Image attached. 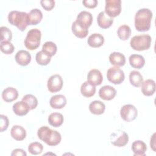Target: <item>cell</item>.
I'll use <instances>...</instances> for the list:
<instances>
[{"mask_svg":"<svg viewBox=\"0 0 156 156\" xmlns=\"http://www.w3.org/2000/svg\"><path fill=\"white\" fill-rule=\"evenodd\" d=\"M18 92L13 87H8L4 89L2 92V98L7 102H10L18 98Z\"/></svg>","mask_w":156,"mask_h":156,"instance_id":"cell-18","label":"cell"},{"mask_svg":"<svg viewBox=\"0 0 156 156\" xmlns=\"http://www.w3.org/2000/svg\"><path fill=\"white\" fill-rule=\"evenodd\" d=\"M43 13L38 9H34L28 13V19L29 25H37L42 20Z\"/></svg>","mask_w":156,"mask_h":156,"instance_id":"cell-21","label":"cell"},{"mask_svg":"<svg viewBox=\"0 0 156 156\" xmlns=\"http://www.w3.org/2000/svg\"><path fill=\"white\" fill-rule=\"evenodd\" d=\"M47 87L48 90L51 93L59 91L63 87V80L62 77L58 74L51 76L48 80Z\"/></svg>","mask_w":156,"mask_h":156,"instance_id":"cell-10","label":"cell"},{"mask_svg":"<svg viewBox=\"0 0 156 156\" xmlns=\"http://www.w3.org/2000/svg\"><path fill=\"white\" fill-rule=\"evenodd\" d=\"M15 61L21 66H27L31 61V55L25 50L18 51L15 55Z\"/></svg>","mask_w":156,"mask_h":156,"instance_id":"cell-14","label":"cell"},{"mask_svg":"<svg viewBox=\"0 0 156 156\" xmlns=\"http://www.w3.org/2000/svg\"><path fill=\"white\" fill-rule=\"evenodd\" d=\"M103 80V76L101 71L96 69H93L89 71L87 75V81L94 86L99 85Z\"/></svg>","mask_w":156,"mask_h":156,"instance_id":"cell-13","label":"cell"},{"mask_svg":"<svg viewBox=\"0 0 156 156\" xmlns=\"http://www.w3.org/2000/svg\"><path fill=\"white\" fill-rule=\"evenodd\" d=\"M8 21L12 25L16 26L21 31H24L29 25L28 13L24 12L11 11L8 15Z\"/></svg>","mask_w":156,"mask_h":156,"instance_id":"cell-3","label":"cell"},{"mask_svg":"<svg viewBox=\"0 0 156 156\" xmlns=\"http://www.w3.org/2000/svg\"><path fill=\"white\" fill-rule=\"evenodd\" d=\"M43 150V145L38 142L31 143L28 146V151L32 155L40 154Z\"/></svg>","mask_w":156,"mask_h":156,"instance_id":"cell-35","label":"cell"},{"mask_svg":"<svg viewBox=\"0 0 156 156\" xmlns=\"http://www.w3.org/2000/svg\"><path fill=\"white\" fill-rule=\"evenodd\" d=\"M88 45L92 48H99L104 43V38L100 34L94 33L89 36L87 40Z\"/></svg>","mask_w":156,"mask_h":156,"instance_id":"cell-20","label":"cell"},{"mask_svg":"<svg viewBox=\"0 0 156 156\" xmlns=\"http://www.w3.org/2000/svg\"><path fill=\"white\" fill-rule=\"evenodd\" d=\"M151 41V37L149 35H139L132 38L130 41V44L133 49L141 51L149 49Z\"/></svg>","mask_w":156,"mask_h":156,"instance_id":"cell-4","label":"cell"},{"mask_svg":"<svg viewBox=\"0 0 156 156\" xmlns=\"http://www.w3.org/2000/svg\"><path fill=\"white\" fill-rule=\"evenodd\" d=\"M40 4L42 7L47 11L51 10L55 6V1L53 0H41Z\"/></svg>","mask_w":156,"mask_h":156,"instance_id":"cell-38","label":"cell"},{"mask_svg":"<svg viewBox=\"0 0 156 156\" xmlns=\"http://www.w3.org/2000/svg\"><path fill=\"white\" fill-rule=\"evenodd\" d=\"M76 22L82 28L88 29L93 22V16L87 11H82L77 16Z\"/></svg>","mask_w":156,"mask_h":156,"instance_id":"cell-11","label":"cell"},{"mask_svg":"<svg viewBox=\"0 0 156 156\" xmlns=\"http://www.w3.org/2000/svg\"><path fill=\"white\" fill-rule=\"evenodd\" d=\"M11 155L12 156H14V155L26 156L27 154L24 150H23L21 149H16L12 151V152L11 153Z\"/></svg>","mask_w":156,"mask_h":156,"instance_id":"cell-41","label":"cell"},{"mask_svg":"<svg viewBox=\"0 0 156 156\" xmlns=\"http://www.w3.org/2000/svg\"><path fill=\"white\" fill-rule=\"evenodd\" d=\"M12 109L13 112L18 116H24L26 115L29 108L23 101H18L13 105Z\"/></svg>","mask_w":156,"mask_h":156,"instance_id":"cell-27","label":"cell"},{"mask_svg":"<svg viewBox=\"0 0 156 156\" xmlns=\"http://www.w3.org/2000/svg\"><path fill=\"white\" fill-rule=\"evenodd\" d=\"M155 133H154V135L152 136V138H151V143H150L151 147H152V149L154 151H155V149L154 148L155 147Z\"/></svg>","mask_w":156,"mask_h":156,"instance_id":"cell-42","label":"cell"},{"mask_svg":"<svg viewBox=\"0 0 156 156\" xmlns=\"http://www.w3.org/2000/svg\"><path fill=\"white\" fill-rule=\"evenodd\" d=\"M107 77L108 81L113 84L118 85L121 83L124 79V71L118 66L110 68L107 72Z\"/></svg>","mask_w":156,"mask_h":156,"instance_id":"cell-6","label":"cell"},{"mask_svg":"<svg viewBox=\"0 0 156 156\" xmlns=\"http://www.w3.org/2000/svg\"><path fill=\"white\" fill-rule=\"evenodd\" d=\"M129 80L133 86L140 87L143 82V78L140 72L137 71H132L129 74Z\"/></svg>","mask_w":156,"mask_h":156,"instance_id":"cell-29","label":"cell"},{"mask_svg":"<svg viewBox=\"0 0 156 156\" xmlns=\"http://www.w3.org/2000/svg\"><path fill=\"white\" fill-rule=\"evenodd\" d=\"M35 59H36V62L38 65L45 66V65H47L50 62L51 57L41 50L37 53L35 56Z\"/></svg>","mask_w":156,"mask_h":156,"instance_id":"cell-31","label":"cell"},{"mask_svg":"<svg viewBox=\"0 0 156 156\" xmlns=\"http://www.w3.org/2000/svg\"><path fill=\"white\" fill-rule=\"evenodd\" d=\"M63 116L60 113H52L48 117L49 124L54 127L60 126L63 124Z\"/></svg>","mask_w":156,"mask_h":156,"instance_id":"cell-28","label":"cell"},{"mask_svg":"<svg viewBox=\"0 0 156 156\" xmlns=\"http://www.w3.org/2000/svg\"><path fill=\"white\" fill-rule=\"evenodd\" d=\"M120 115L124 121L130 122L135 119L136 118L138 115V110L133 105H124L121 108Z\"/></svg>","mask_w":156,"mask_h":156,"instance_id":"cell-9","label":"cell"},{"mask_svg":"<svg viewBox=\"0 0 156 156\" xmlns=\"http://www.w3.org/2000/svg\"><path fill=\"white\" fill-rule=\"evenodd\" d=\"M50 105L55 109H61L66 104V99L62 94H57L51 97L49 101Z\"/></svg>","mask_w":156,"mask_h":156,"instance_id":"cell-16","label":"cell"},{"mask_svg":"<svg viewBox=\"0 0 156 156\" xmlns=\"http://www.w3.org/2000/svg\"><path fill=\"white\" fill-rule=\"evenodd\" d=\"M116 91L115 88L110 85H105L101 87L99 91V97L105 101L113 99L116 96Z\"/></svg>","mask_w":156,"mask_h":156,"instance_id":"cell-12","label":"cell"},{"mask_svg":"<svg viewBox=\"0 0 156 156\" xmlns=\"http://www.w3.org/2000/svg\"><path fill=\"white\" fill-rule=\"evenodd\" d=\"M82 3L85 7L89 9H93L97 6L98 2L97 0H84L82 1Z\"/></svg>","mask_w":156,"mask_h":156,"instance_id":"cell-40","label":"cell"},{"mask_svg":"<svg viewBox=\"0 0 156 156\" xmlns=\"http://www.w3.org/2000/svg\"><path fill=\"white\" fill-rule=\"evenodd\" d=\"M71 29L73 34L79 38H83L86 37L88 34V29L82 28L76 21L73 22L71 26Z\"/></svg>","mask_w":156,"mask_h":156,"instance_id":"cell-30","label":"cell"},{"mask_svg":"<svg viewBox=\"0 0 156 156\" xmlns=\"http://www.w3.org/2000/svg\"><path fill=\"white\" fill-rule=\"evenodd\" d=\"M38 138L49 146H56L61 141V135L56 131L51 130L48 126H42L37 132Z\"/></svg>","mask_w":156,"mask_h":156,"instance_id":"cell-2","label":"cell"},{"mask_svg":"<svg viewBox=\"0 0 156 156\" xmlns=\"http://www.w3.org/2000/svg\"><path fill=\"white\" fill-rule=\"evenodd\" d=\"M0 119H1V122H0V128H1V132H2L4 130H5L9 126V121L8 118L3 115H0Z\"/></svg>","mask_w":156,"mask_h":156,"instance_id":"cell-39","label":"cell"},{"mask_svg":"<svg viewBox=\"0 0 156 156\" xmlns=\"http://www.w3.org/2000/svg\"><path fill=\"white\" fill-rule=\"evenodd\" d=\"M132 150L135 156H144L147 150V146L143 141L136 140L132 143Z\"/></svg>","mask_w":156,"mask_h":156,"instance_id":"cell-19","label":"cell"},{"mask_svg":"<svg viewBox=\"0 0 156 156\" xmlns=\"http://www.w3.org/2000/svg\"><path fill=\"white\" fill-rule=\"evenodd\" d=\"M1 29V41H10L12 38V34L11 30L5 27L2 26L0 28Z\"/></svg>","mask_w":156,"mask_h":156,"instance_id":"cell-36","label":"cell"},{"mask_svg":"<svg viewBox=\"0 0 156 156\" xmlns=\"http://www.w3.org/2000/svg\"><path fill=\"white\" fill-rule=\"evenodd\" d=\"M152 12L149 9H141L135 16V27L139 32L148 31L151 27Z\"/></svg>","mask_w":156,"mask_h":156,"instance_id":"cell-1","label":"cell"},{"mask_svg":"<svg viewBox=\"0 0 156 156\" xmlns=\"http://www.w3.org/2000/svg\"><path fill=\"white\" fill-rule=\"evenodd\" d=\"M57 50V48L56 44L52 41H46L42 46V51L49 55L51 57L55 54Z\"/></svg>","mask_w":156,"mask_h":156,"instance_id":"cell-34","label":"cell"},{"mask_svg":"<svg viewBox=\"0 0 156 156\" xmlns=\"http://www.w3.org/2000/svg\"><path fill=\"white\" fill-rule=\"evenodd\" d=\"M41 34L39 29H30L27 34L24 40V45L29 50H35L37 49L40 44Z\"/></svg>","mask_w":156,"mask_h":156,"instance_id":"cell-5","label":"cell"},{"mask_svg":"<svg viewBox=\"0 0 156 156\" xmlns=\"http://www.w3.org/2000/svg\"><path fill=\"white\" fill-rule=\"evenodd\" d=\"M110 140L113 145L118 147H122L127 144L129 136L125 132L118 130L110 135Z\"/></svg>","mask_w":156,"mask_h":156,"instance_id":"cell-8","label":"cell"},{"mask_svg":"<svg viewBox=\"0 0 156 156\" xmlns=\"http://www.w3.org/2000/svg\"><path fill=\"white\" fill-rule=\"evenodd\" d=\"M121 11V0H106L105 13L110 18L118 16Z\"/></svg>","mask_w":156,"mask_h":156,"instance_id":"cell-7","label":"cell"},{"mask_svg":"<svg viewBox=\"0 0 156 156\" xmlns=\"http://www.w3.org/2000/svg\"><path fill=\"white\" fill-rule=\"evenodd\" d=\"M141 92L146 96H150L155 91V82L152 79H147L141 84Z\"/></svg>","mask_w":156,"mask_h":156,"instance_id":"cell-17","label":"cell"},{"mask_svg":"<svg viewBox=\"0 0 156 156\" xmlns=\"http://www.w3.org/2000/svg\"><path fill=\"white\" fill-rule=\"evenodd\" d=\"M89 110L93 114L99 115L104 113L105 110V104L100 101H94L89 105Z\"/></svg>","mask_w":156,"mask_h":156,"instance_id":"cell-25","label":"cell"},{"mask_svg":"<svg viewBox=\"0 0 156 156\" xmlns=\"http://www.w3.org/2000/svg\"><path fill=\"white\" fill-rule=\"evenodd\" d=\"M109 61L113 65L122 66L126 63V58L124 54L118 52H113L109 55Z\"/></svg>","mask_w":156,"mask_h":156,"instance_id":"cell-22","label":"cell"},{"mask_svg":"<svg viewBox=\"0 0 156 156\" xmlns=\"http://www.w3.org/2000/svg\"><path fill=\"white\" fill-rule=\"evenodd\" d=\"M97 22L100 27L102 29H107L112 25L113 20L112 18L108 16L105 12L102 11L99 13L97 17Z\"/></svg>","mask_w":156,"mask_h":156,"instance_id":"cell-15","label":"cell"},{"mask_svg":"<svg viewBox=\"0 0 156 156\" xmlns=\"http://www.w3.org/2000/svg\"><path fill=\"white\" fill-rule=\"evenodd\" d=\"M130 66L136 69L142 68L145 64L144 58L139 54H132L129 58Z\"/></svg>","mask_w":156,"mask_h":156,"instance_id":"cell-24","label":"cell"},{"mask_svg":"<svg viewBox=\"0 0 156 156\" xmlns=\"http://www.w3.org/2000/svg\"><path fill=\"white\" fill-rule=\"evenodd\" d=\"M0 48L5 54H11L14 51V46L10 41H1Z\"/></svg>","mask_w":156,"mask_h":156,"instance_id":"cell-37","label":"cell"},{"mask_svg":"<svg viewBox=\"0 0 156 156\" xmlns=\"http://www.w3.org/2000/svg\"><path fill=\"white\" fill-rule=\"evenodd\" d=\"M131 32L130 27L127 25L124 24L119 27L117 31V34L120 40H126L130 37Z\"/></svg>","mask_w":156,"mask_h":156,"instance_id":"cell-32","label":"cell"},{"mask_svg":"<svg viewBox=\"0 0 156 156\" xmlns=\"http://www.w3.org/2000/svg\"><path fill=\"white\" fill-rule=\"evenodd\" d=\"M22 101H23L26 104V105L29 108V110L35 108L38 105V100L37 98L31 94L25 95L23 98Z\"/></svg>","mask_w":156,"mask_h":156,"instance_id":"cell-33","label":"cell"},{"mask_svg":"<svg viewBox=\"0 0 156 156\" xmlns=\"http://www.w3.org/2000/svg\"><path fill=\"white\" fill-rule=\"evenodd\" d=\"M10 134L12 137L15 140L22 141L26 136V131L22 126L15 125L11 129Z\"/></svg>","mask_w":156,"mask_h":156,"instance_id":"cell-23","label":"cell"},{"mask_svg":"<svg viewBox=\"0 0 156 156\" xmlns=\"http://www.w3.org/2000/svg\"><path fill=\"white\" fill-rule=\"evenodd\" d=\"M80 92L81 94L86 98L91 97L95 94L96 87L89 82L85 81L81 85Z\"/></svg>","mask_w":156,"mask_h":156,"instance_id":"cell-26","label":"cell"}]
</instances>
